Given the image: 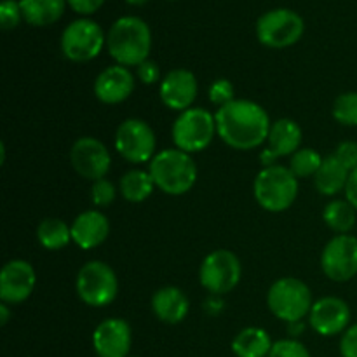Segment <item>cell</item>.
I'll use <instances>...</instances> for the list:
<instances>
[{
	"label": "cell",
	"mask_w": 357,
	"mask_h": 357,
	"mask_svg": "<svg viewBox=\"0 0 357 357\" xmlns=\"http://www.w3.org/2000/svg\"><path fill=\"white\" fill-rule=\"evenodd\" d=\"M135 91V77L128 66H107L94 80V94L105 105H119Z\"/></svg>",
	"instance_id": "obj_18"
},
{
	"label": "cell",
	"mask_w": 357,
	"mask_h": 357,
	"mask_svg": "<svg viewBox=\"0 0 357 357\" xmlns=\"http://www.w3.org/2000/svg\"><path fill=\"white\" fill-rule=\"evenodd\" d=\"M75 289L79 298L89 307H107L117 298V274L108 264L100 260L87 261L77 274Z\"/></svg>",
	"instance_id": "obj_7"
},
{
	"label": "cell",
	"mask_w": 357,
	"mask_h": 357,
	"mask_svg": "<svg viewBox=\"0 0 357 357\" xmlns=\"http://www.w3.org/2000/svg\"><path fill=\"white\" fill-rule=\"evenodd\" d=\"M117 197V190H115L114 183L108 181L107 178H101V180L93 181V187H91V201L98 208H107Z\"/></svg>",
	"instance_id": "obj_31"
},
{
	"label": "cell",
	"mask_w": 357,
	"mask_h": 357,
	"mask_svg": "<svg viewBox=\"0 0 357 357\" xmlns=\"http://www.w3.org/2000/svg\"><path fill=\"white\" fill-rule=\"evenodd\" d=\"M155 132L139 119H128L115 131V150L131 164L150 162L155 157Z\"/></svg>",
	"instance_id": "obj_11"
},
{
	"label": "cell",
	"mask_w": 357,
	"mask_h": 357,
	"mask_svg": "<svg viewBox=\"0 0 357 357\" xmlns=\"http://www.w3.org/2000/svg\"><path fill=\"white\" fill-rule=\"evenodd\" d=\"M152 310L159 321L166 324H178L187 317L190 302L187 295L176 286H164L152 296Z\"/></svg>",
	"instance_id": "obj_20"
},
{
	"label": "cell",
	"mask_w": 357,
	"mask_h": 357,
	"mask_svg": "<svg viewBox=\"0 0 357 357\" xmlns=\"http://www.w3.org/2000/svg\"><path fill=\"white\" fill-rule=\"evenodd\" d=\"M253 194L258 204L271 213H282L293 206L298 195V180L289 167L268 166L257 174Z\"/></svg>",
	"instance_id": "obj_4"
},
{
	"label": "cell",
	"mask_w": 357,
	"mask_h": 357,
	"mask_svg": "<svg viewBox=\"0 0 357 357\" xmlns=\"http://www.w3.org/2000/svg\"><path fill=\"white\" fill-rule=\"evenodd\" d=\"M349 176H351V171L331 153L323 159L319 171L314 176V185L319 194L331 197V195H337L345 190Z\"/></svg>",
	"instance_id": "obj_22"
},
{
	"label": "cell",
	"mask_w": 357,
	"mask_h": 357,
	"mask_svg": "<svg viewBox=\"0 0 357 357\" xmlns=\"http://www.w3.org/2000/svg\"><path fill=\"white\" fill-rule=\"evenodd\" d=\"M131 345V326L121 317L101 321L93 333V347L98 357H128Z\"/></svg>",
	"instance_id": "obj_16"
},
{
	"label": "cell",
	"mask_w": 357,
	"mask_h": 357,
	"mask_svg": "<svg viewBox=\"0 0 357 357\" xmlns=\"http://www.w3.org/2000/svg\"><path fill=\"white\" fill-rule=\"evenodd\" d=\"M136 75H138L139 82L145 84V86H152V84H157L160 80V70L159 65L155 61H143L142 65L136 68Z\"/></svg>",
	"instance_id": "obj_35"
},
{
	"label": "cell",
	"mask_w": 357,
	"mask_h": 357,
	"mask_svg": "<svg viewBox=\"0 0 357 357\" xmlns=\"http://www.w3.org/2000/svg\"><path fill=\"white\" fill-rule=\"evenodd\" d=\"M159 96L167 108L185 112L192 108L197 98V79L187 68H174L162 77Z\"/></svg>",
	"instance_id": "obj_17"
},
{
	"label": "cell",
	"mask_w": 357,
	"mask_h": 357,
	"mask_svg": "<svg viewBox=\"0 0 357 357\" xmlns=\"http://www.w3.org/2000/svg\"><path fill=\"white\" fill-rule=\"evenodd\" d=\"M321 164H323V157H321V153L317 152V150L300 149L291 155L289 169L293 171V174H295L296 178L316 176Z\"/></svg>",
	"instance_id": "obj_28"
},
{
	"label": "cell",
	"mask_w": 357,
	"mask_h": 357,
	"mask_svg": "<svg viewBox=\"0 0 357 357\" xmlns=\"http://www.w3.org/2000/svg\"><path fill=\"white\" fill-rule=\"evenodd\" d=\"M66 0H20L23 20L31 26H49L65 13Z\"/></svg>",
	"instance_id": "obj_24"
},
{
	"label": "cell",
	"mask_w": 357,
	"mask_h": 357,
	"mask_svg": "<svg viewBox=\"0 0 357 357\" xmlns=\"http://www.w3.org/2000/svg\"><path fill=\"white\" fill-rule=\"evenodd\" d=\"M356 211L357 209L347 201V199H345V201L335 199V201L328 202L326 208H324L323 220L333 232L338 234V236H340V234H349L356 225Z\"/></svg>",
	"instance_id": "obj_27"
},
{
	"label": "cell",
	"mask_w": 357,
	"mask_h": 357,
	"mask_svg": "<svg viewBox=\"0 0 357 357\" xmlns=\"http://www.w3.org/2000/svg\"><path fill=\"white\" fill-rule=\"evenodd\" d=\"M271 335L258 326L241 330L232 340V352L236 357H268L272 351Z\"/></svg>",
	"instance_id": "obj_23"
},
{
	"label": "cell",
	"mask_w": 357,
	"mask_h": 357,
	"mask_svg": "<svg viewBox=\"0 0 357 357\" xmlns=\"http://www.w3.org/2000/svg\"><path fill=\"white\" fill-rule=\"evenodd\" d=\"M349 171L357 169V143L356 142H344L337 146L333 153Z\"/></svg>",
	"instance_id": "obj_34"
},
{
	"label": "cell",
	"mask_w": 357,
	"mask_h": 357,
	"mask_svg": "<svg viewBox=\"0 0 357 357\" xmlns=\"http://www.w3.org/2000/svg\"><path fill=\"white\" fill-rule=\"evenodd\" d=\"M216 132L236 150H253L264 145L271 132V119L261 105L251 100H234L215 114Z\"/></svg>",
	"instance_id": "obj_1"
},
{
	"label": "cell",
	"mask_w": 357,
	"mask_h": 357,
	"mask_svg": "<svg viewBox=\"0 0 357 357\" xmlns=\"http://www.w3.org/2000/svg\"><path fill=\"white\" fill-rule=\"evenodd\" d=\"M267 305L278 319L293 324L300 323L312 309V293L303 281L296 278H282L271 286Z\"/></svg>",
	"instance_id": "obj_5"
},
{
	"label": "cell",
	"mask_w": 357,
	"mask_h": 357,
	"mask_svg": "<svg viewBox=\"0 0 357 357\" xmlns=\"http://www.w3.org/2000/svg\"><path fill=\"white\" fill-rule=\"evenodd\" d=\"M302 128L293 119H279L272 122L271 132H268L267 149L275 157L293 155L302 145Z\"/></svg>",
	"instance_id": "obj_21"
},
{
	"label": "cell",
	"mask_w": 357,
	"mask_h": 357,
	"mask_svg": "<svg viewBox=\"0 0 357 357\" xmlns=\"http://www.w3.org/2000/svg\"><path fill=\"white\" fill-rule=\"evenodd\" d=\"M305 23L291 9H272L257 21V37L260 44L271 49H284L302 38Z\"/></svg>",
	"instance_id": "obj_8"
},
{
	"label": "cell",
	"mask_w": 357,
	"mask_h": 357,
	"mask_svg": "<svg viewBox=\"0 0 357 357\" xmlns=\"http://www.w3.org/2000/svg\"><path fill=\"white\" fill-rule=\"evenodd\" d=\"M345 197L357 209V169H354L349 176L347 187H345Z\"/></svg>",
	"instance_id": "obj_38"
},
{
	"label": "cell",
	"mask_w": 357,
	"mask_h": 357,
	"mask_svg": "<svg viewBox=\"0 0 357 357\" xmlns=\"http://www.w3.org/2000/svg\"><path fill=\"white\" fill-rule=\"evenodd\" d=\"M153 178L149 171L143 169H131L121 178L119 181V190L121 195L129 202H143L152 195Z\"/></svg>",
	"instance_id": "obj_25"
},
{
	"label": "cell",
	"mask_w": 357,
	"mask_h": 357,
	"mask_svg": "<svg viewBox=\"0 0 357 357\" xmlns=\"http://www.w3.org/2000/svg\"><path fill=\"white\" fill-rule=\"evenodd\" d=\"M149 173L159 190L167 195H183L194 188L197 181V166L190 153L180 149L157 152L150 160Z\"/></svg>",
	"instance_id": "obj_3"
},
{
	"label": "cell",
	"mask_w": 357,
	"mask_h": 357,
	"mask_svg": "<svg viewBox=\"0 0 357 357\" xmlns=\"http://www.w3.org/2000/svg\"><path fill=\"white\" fill-rule=\"evenodd\" d=\"M171 135H173L176 149L183 150L190 155L202 152L211 145L215 135H218L216 132V119L206 108L192 107L178 115L173 129H171Z\"/></svg>",
	"instance_id": "obj_6"
},
{
	"label": "cell",
	"mask_w": 357,
	"mask_h": 357,
	"mask_svg": "<svg viewBox=\"0 0 357 357\" xmlns=\"http://www.w3.org/2000/svg\"><path fill=\"white\" fill-rule=\"evenodd\" d=\"M9 317H10L9 303L2 302V305H0V324H2V326H6V324L9 323Z\"/></svg>",
	"instance_id": "obj_40"
},
{
	"label": "cell",
	"mask_w": 357,
	"mask_h": 357,
	"mask_svg": "<svg viewBox=\"0 0 357 357\" xmlns=\"http://www.w3.org/2000/svg\"><path fill=\"white\" fill-rule=\"evenodd\" d=\"M107 49L117 65L138 68L152 51L149 24L136 16L119 17L107 33Z\"/></svg>",
	"instance_id": "obj_2"
},
{
	"label": "cell",
	"mask_w": 357,
	"mask_h": 357,
	"mask_svg": "<svg viewBox=\"0 0 357 357\" xmlns=\"http://www.w3.org/2000/svg\"><path fill=\"white\" fill-rule=\"evenodd\" d=\"M333 117L338 124L356 128L357 126V91L342 93L333 103Z\"/></svg>",
	"instance_id": "obj_29"
},
{
	"label": "cell",
	"mask_w": 357,
	"mask_h": 357,
	"mask_svg": "<svg viewBox=\"0 0 357 357\" xmlns=\"http://www.w3.org/2000/svg\"><path fill=\"white\" fill-rule=\"evenodd\" d=\"M70 164L77 174L91 181L107 176L112 166V157L107 146L93 136L79 138L70 150Z\"/></svg>",
	"instance_id": "obj_13"
},
{
	"label": "cell",
	"mask_w": 357,
	"mask_h": 357,
	"mask_svg": "<svg viewBox=\"0 0 357 357\" xmlns=\"http://www.w3.org/2000/svg\"><path fill=\"white\" fill-rule=\"evenodd\" d=\"M340 354L342 357H357V324H352L342 333Z\"/></svg>",
	"instance_id": "obj_36"
},
{
	"label": "cell",
	"mask_w": 357,
	"mask_h": 357,
	"mask_svg": "<svg viewBox=\"0 0 357 357\" xmlns=\"http://www.w3.org/2000/svg\"><path fill=\"white\" fill-rule=\"evenodd\" d=\"M268 357H312L309 349L302 342L295 338H284V340L274 342Z\"/></svg>",
	"instance_id": "obj_32"
},
{
	"label": "cell",
	"mask_w": 357,
	"mask_h": 357,
	"mask_svg": "<svg viewBox=\"0 0 357 357\" xmlns=\"http://www.w3.org/2000/svg\"><path fill=\"white\" fill-rule=\"evenodd\" d=\"M321 268L335 282H347L357 275V237L335 236L321 253Z\"/></svg>",
	"instance_id": "obj_12"
},
{
	"label": "cell",
	"mask_w": 357,
	"mask_h": 357,
	"mask_svg": "<svg viewBox=\"0 0 357 357\" xmlns=\"http://www.w3.org/2000/svg\"><path fill=\"white\" fill-rule=\"evenodd\" d=\"M66 2L70 3V7H72L75 13L86 16V14L96 13V10L103 6L105 0H66Z\"/></svg>",
	"instance_id": "obj_37"
},
{
	"label": "cell",
	"mask_w": 357,
	"mask_h": 357,
	"mask_svg": "<svg viewBox=\"0 0 357 357\" xmlns=\"http://www.w3.org/2000/svg\"><path fill=\"white\" fill-rule=\"evenodd\" d=\"M72 241L80 250H94L107 241L110 234V222L98 209H89L72 222Z\"/></svg>",
	"instance_id": "obj_19"
},
{
	"label": "cell",
	"mask_w": 357,
	"mask_h": 357,
	"mask_svg": "<svg viewBox=\"0 0 357 357\" xmlns=\"http://www.w3.org/2000/svg\"><path fill=\"white\" fill-rule=\"evenodd\" d=\"M208 94L211 103L216 105L218 108L225 107V105L232 103L236 100V89H234V84L229 79H216L209 86Z\"/></svg>",
	"instance_id": "obj_30"
},
{
	"label": "cell",
	"mask_w": 357,
	"mask_h": 357,
	"mask_svg": "<svg viewBox=\"0 0 357 357\" xmlns=\"http://www.w3.org/2000/svg\"><path fill=\"white\" fill-rule=\"evenodd\" d=\"M37 284L33 267L26 260H10L3 265L0 274V300L9 305H17L30 298Z\"/></svg>",
	"instance_id": "obj_15"
},
{
	"label": "cell",
	"mask_w": 357,
	"mask_h": 357,
	"mask_svg": "<svg viewBox=\"0 0 357 357\" xmlns=\"http://www.w3.org/2000/svg\"><path fill=\"white\" fill-rule=\"evenodd\" d=\"M241 260L229 250H216L202 260L199 268V281L202 288L215 296L227 295L241 281Z\"/></svg>",
	"instance_id": "obj_10"
},
{
	"label": "cell",
	"mask_w": 357,
	"mask_h": 357,
	"mask_svg": "<svg viewBox=\"0 0 357 357\" xmlns=\"http://www.w3.org/2000/svg\"><path fill=\"white\" fill-rule=\"evenodd\" d=\"M126 2H128L129 6H143V3H146L149 0H126Z\"/></svg>",
	"instance_id": "obj_41"
},
{
	"label": "cell",
	"mask_w": 357,
	"mask_h": 357,
	"mask_svg": "<svg viewBox=\"0 0 357 357\" xmlns=\"http://www.w3.org/2000/svg\"><path fill=\"white\" fill-rule=\"evenodd\" d=\"M351 307L338 296H324L314 302L309 314V324L321 337L344 333L351 324Z\"/></svg>",
	"instance_id": "obj_14"
},
{
	"label": "cell",
	"mask_w": 357,
	"mask_h": 357,
	"mask_svg": "<svg viewBox=\"0 0 357 357\" xmlns=\"http://www.w3.org/2000/svg\"><path fill=\"white\" fill-rule=\"evenodd\" d=\"M37 239L47 251H58L72 241V227L59 218H45L37 227Z\"/></svg>",
	"instance_id": "obj_26"
},
{
	"label": "cell",
	"mask_w": 357,
	"mask_h": 357,
	"mask_svg": "<svg viewBox=\"0 0 357 357\" xmlns=\"http://www.w3.org/2000/svg\"><path fill=\"white\" fill-rule=\"evenodd\" d=\"M23 20L20 2L16 0H2L0 2V24L3 30H13Z\"/></svg>",
	"instance_id": "obj_33"
},
{
	"label": "cell",
	"mask_w": 357,
	"mask_h": 357,
	"mask_svg": "<svg viewBox=\"0 0 357 357\" xmlns=\"http://www.w3.org/2000/svg\"><path fill=\"white\" fill-rule=\"evenodd\" d=\"M275 159H278V157H275L274 153H272L268 149H265L264 152L260 153V160H261V164H264L265 167L275 166Z\"/></svg>",
	"instance_id": "obj_39"
},
{
	"label": "cell",
	"mask_w": 357,
	"mask_h": 357,
	"mask_svg": "<svg viewBox=\"0 0 357 357\" xmlns=\"http://www.w3.org/2000/svg\"><path fill=\"white\" fill-rule=\"evenodd\" d=\"M107 45V35L100 24L87 17L72 21L61 33V51L73 63H87Z\"/></svg>",
	"instance_id": "obj_9"
}]
</instances>
